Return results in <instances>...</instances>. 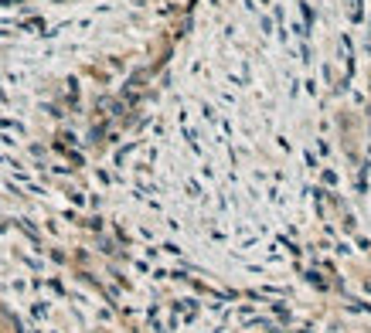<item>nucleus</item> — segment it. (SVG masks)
<instances>
[{"label":"nucleus","instance_id":"obj_1","mask_svg":"<svg viewBox=\"0 0 371 333\" xmlns=\"http://www.w3.org/2000/svg\"><path fill=\"white\" fill-rule=\"evenodd\" d=\"M3 3H17V0H3Z\"/></svg>","mask_w":371,"mask_h":333}]
</instances>
